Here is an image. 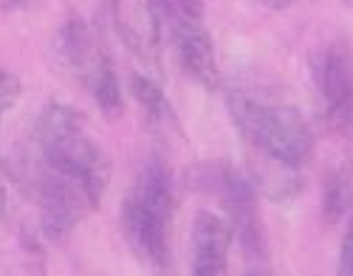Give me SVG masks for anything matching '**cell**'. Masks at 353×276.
<instances>
[{
  "label": "cell",
  "mask_w": 353,
  "mask_h": 276,
  "mask_svg": "<svg viewBox=\"0 0 353 276\" xmlns=\"http://www.w3.org/2000/svg\"><path fill=\"white\" fill-rule=\"evenodd\" d=\"M116 23H119V34L122 40L130 45V51H136L141 59H159V34L147 9V0H116Z\"/></svg>",
  "instance_id": "ba28073f"
},
{
  "label": "cell",
  "mask_w": 353,
  "mask_h": 276,
  "mask_svg": "<svg viewBox=\"0 0 353 276\" xmlns=\"http://www.w3.org/2000/svg\"><path fill=\"white\" fill-rule=\"evenodd\" d=\"M339 273L353 276V217H350V223H347L342 248H339Z\"/></svg>",
  "instance_id": "4fadbf2b"
},
{
  "label": "cell",
  "mask_w": 353,
  "mask_h": 276,
  "mask_svg": "<svg viewBox=\"0 0 353 276\" xmlns=\"http://www.w3.org/2000/svg\"><path fill=\"white\" fill-rule=\"evenodd\" d=\"M254 3L266 6V9H285V6H291V3H294V0H254Z\"/></svg>",
  "instance_id": "5bb4252c"
},
{
  "label": "cell",
  "mask_w": 353,
  "mask_h": 276,
  "mask_svg": "<svg viewBox=\"0 0 353 276\" xmlns=\"http://www.w3.org/2000/svg\"><path fill=\"white\" fill-rule=\"evenodd\" d=\"M161 45H170L175 63L201 87L215 90L221 85V68L215 43L207 28L203 0H147Z\"/></svg>",
  "instance_id": "277c9868"
},
{
  "label": "cell",
  "mask_w": 353,
  "mask_h": 276,
  "mask_svg": "<svg viewBox=\"0 0 353 276\" xmlns=\"http://www.w3.org/2000/svg\"><path fill=\"white\" fill-rule=\"evenodd\" d=\"M6 3H9V6H20V3H23V0H6Z\"/></svg>",
  "instance_id": "2e32d148"
},
{
  "label": "cell",
  "mask_w": 353,
  "mask_h": 276,
  "mask_svg": "<svg viewBox=\"0 0 353 276\" xmlns=\"http://www.w3.org/2000/svg\"><path fill=\"white\" fill-rule=\"evenodd\" d=\"M175 214V183L164 158L147 161L122 203V231L141 262L170 270V223Z\"/></svg>",
  "instance_id": "3957f363"
},
{
  "label": "cell",
  "mask_w": 353,
  "mask_h": 276,
  "mask_svg": "<svg viewBox=\"0 0 353 276\" xmlns=\"http://www.w3.org/2000/svg\"><path fill=\"white\" fill-rule=\"evenodd\" d=\"M88 90H91V96L99 107V113L108 118V121H116L122 118L125 113V102H122V85H119V76H116V68L113 63L108 59L105 51H99L91 63H88V68L82 71L79 76Z\"/></svg>",
  "instance_id": "9c48e42d"
},
{
  "label": "cell",
  "mask_w": 353,
  "mask_h": 276,
  "mask_svg": "<svg viewBox=\"0 0 353 276\" xmlns=\"http://www.w3.org/2000/svg\"><path fill=\"white\" fill-rule=\"evenodd\" d=\"M32 192L48 240H65L94 214L110 183V158L88 121L68 105L51 102L34 125Z\"/></svg>",
  "instance_id": "6da1fadb"
},
{
  "label": "cell",
  "mask_w": 353,
  "mask_h": 276,
  "mask_svg": "<svg viewBox=\"0 0 353 276\" xmlns=\"http://www.w3.org/2000/svg\"><path fill=\"white\" fill-rule=\"evenodd\" d=\"M6 214V189H3V183H0V217Z\"/></svg>",
  "instance_id": "9a60e30c"
},
{
  "label": "cell",
  "mask_w": 353,
  "mask_h": 276,
  "mask_svg": "<svg viewBox=\"0 0 353 276\" xmlns=\"http://www.w3.org/2000/svg\"><path fill=\"white\" fill-rule=\"evenodd\" d=\"M353 175V167L347 161L336 164L328 175H325V183H322V220L328 226H336L345 211H347V203H350V178Z\"/></svg>",
  "instance_id": "8fae6325"
},
{
  "label": "cell",
  "mask_w": 353,
  "mask_h": 276,
  "mask_svg": "<svg viewBox=\"0 0 353 276\" xmlns=\"http://www.w3.org/2000/svg\"><path fill=\"white\" fill-rule=\"evenodd\" d=\"M311 76L328 127L353 141V48L339 37L319 43L311 56Z\"/></svg>",
  "instance_id": "8992f818"
},
{
  "label": "cell",
  "mask_w": 353,
  "mask_h": 276,
  "mask_svg": "<svg viewBox=\"0 0 353 276\" xmlns=\"http://www.w3.org/2000/svg\"><path fill=\"white\" fill-rule=\"evenodd\" d=\"M20 99V79L12 71L0 68V127H3V116L17 105ZM0 138H3V130H0ZM0 167H3V144H0Z\"/></svg>",
  "instance_id": "7c38bea8"
},
{
  "label": "cell",
  "mask_w": 353,
  "mask_h": 276,
  "mask_svg": "<svg viewBox=\"0 0 353 276\" xmlns=\"http://www.w3.org/2000/svg\"><path fill=\"white\" fill-rule=\"evenodd\" d=\"M215 192L221 195L226 223L232 229V240L238 242V251L246 262L249 273H269L272 270V251H269V234L263 226L260 200L246 175L232 169L226 164L210 167V175Z\"/></svg>",
  "instance_id": "5b68a950"
},
{
  "label": "cell",
  "mask_w": 353,
  "mask_h": 276,
  "mask_svg": "<svg viewBox=\"0 0 353 276\" xmlns=\"http://www.w3.org/2000/svg\"><path fill=\"white\" fill-rule=\"evenodd\" d=\"M232 251V229L226 217L201 209L192 223V273L195 276H221L226 273Z\"/></svg>",
  "instance_id": "52a82bcc"
},
{
  "label": "cell",
  "mask_w": 353,
  "mask_h": 276,
  "mask_svg": "<svg viewBox=\"0 0 353 276\" xmlns=\"http://www.w3.org/2000/svg\"><path fill=\"white\" fill-rule=\"evenodd\" d=\"M229 118L249 147L272 164L300 172L314 161V130L300 107L263 85H232L226 94Z\"/></svg>",
  "instance_id": "7a4b0ae2"
},
{
  "label": "cell",
  "mask_w": 353,
  "mask_h": 276,
  "mask_svg": "<svg viewBox=\"0 0 353 276\" xmlns=\"http://www.w3.org/2000/svg\"><path fill=\"white\" fill-rule=\"evenodd\" d=\"M130 90H133V99L139 102L147 125H150L153 133H175L179 130V118H175V110L170 105V99L164 96V90L141 74L130 76Z\"/></svg>",
  "instance_id": "30bf717a"
}]
</instances>
